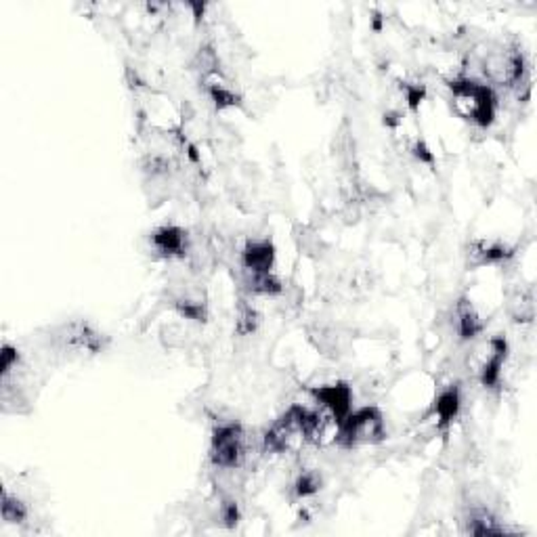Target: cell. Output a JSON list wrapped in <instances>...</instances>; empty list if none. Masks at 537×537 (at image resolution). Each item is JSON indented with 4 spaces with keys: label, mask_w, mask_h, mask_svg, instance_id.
Returning a JSON list of instances; mask_svg holds the SVG:
<instances>
[{
    "label": "cell",
    "mask_w": 537,
    "mask_h": 537,
    "mask_svg": "<svg viewBox=\"0 0 537 537\" xmlns=\"http://www.w3.org/2000/svg\"><path fill=\"white\" fill-rule=\"evenodd\" d=\"M452 105L455 114L476 126H489L495 118L497 99L489 84L476 82L473 78H457L452 84Z\"/></svg>",
    "instance_id": "1"
},
{
    "label": "cell",
    "mask_w": 537,
    "mask_h": 537,
    "mask_svg": "<svg viewBox=\"0 0 537 537\" xmlns=\"http://www.w3.org/2000/svg\"><path fill=\"white\" fill-rule=\"evenodd\" d=\"M313 412L302 406H292L286 414L275 420L264 435V452L269 454H296L304 447L311 435Z\"/></svg>",
    "instance_id": "2"
},
{
    "label": "cell",
    "mask_w": 537,
    "mask_h": 537,
    "mask_svg": "<svg viewBox=\"0 0 537 537\" xmlns=\"http://www.w3.org/2000/svg\"><path fill=\"white\" fill-rule=\"evenodd\" d=\"M387 439V420L378 408H363L350 412L342 420L338 443L342 447L376 446Z\"/></svg>",
    "instance_id": "3"
},
{
    "label": "cell",
    "mask_w": 537,
    "mask_h": 537,
    "mask_svg": "<svg viewBox=\"0 0 537 537\" xmlns=\"http://www.w3.org/2000/svg\"><path fill=\"white\" fill-rule=\"evenodd\" d=\"M248 436L242 424H223L212 435L210 460L216 468L237 470L246 462Z\"/></svg>",
    "instance_id": "4"
},
{
    "label": "cell",
    "mask_w": 537,
    "mask_h": 537,
    "mask_svg": "<svg viewBox=\"0 0 537 537\" xmlns=\"http://www.w3.org/2000/svg\"><path fill=\"white\" fill-rule=\"evenodd\" d=\"M53 342L62 353L97 355L108 347V336L89 321H70L53 331Z\"/></svg>",
    "instance_id": "5"
},
{
    "label": "cell",
    "mask_w": 537,
    "mask_h": 537,
    "mask_svg": "<svg viewBox=\"0 0 537 537\" xmlns=\"http://www.w3.org/2000/svg\"><path fill=\"white\" fill-rule=\"evenodd\" d=\"M483 72L497 86H519L525 76V59L514 46H497L483 59Z\"/></svg>",
    "instance_id": "6"
},
{
    "label": "cell",
    "mask_w": 537,
    "mask_h": 537,
    "mask_svg": "<svg viewBox=\"0 0 537 537\" xmlns=\"http://www.w3.org/2000/svg\"><path fill=\"white\" fill-rule=\"evenodd\" d=\"M151 248L164 258H185L191 252L187 231L175 225H164L151 234Z\"/></svg>",
    "instance_id": "7"
},
{
    "label": "cell",
    "mask_w": 537,
    "mask_h": 537,
    "mask_svg": "<svg viewBox=\"0 0 537 537\" xmlns=\"http://www.w3.org/2000/svg\"><path fill=\"white\" fill-rule=\"evenodd\" d=\"M315 399L321 403L323 409L334 414L336 417L344 420L350 414V406H353V390L349 384L344 382H331L321 384V387L313 388Z\"/></svg>",
    "instance_id": "8"
},
{
    "label": "cell",
    "mask_w": 537,
    "mask_h": 537,
    "mask_svg": "<svg viewBox=\"0 0 537 537\" xmlns=\"http://www.w3.org/2000/svg\"><path fill=\"white\" fill-rule=\"evenodd\" d=\"M242 264L246 275H264L273 273L275 264V248L269 240L248 242V246L242 252Z\"/></svg>",
    "instance_id": "9"
},
{
    "label": "cell",
    "mask_w": 537,
    "mask_h": 537,
    "mask_svg": "<svg viewBox=\"0 0 537 537\" xmlns=\"http://www.w3.org/2000/svg\"><path fill=\"white\" fill-rule=\"evenodd\" d=\"M514 256V250L508 248L502 242L492 240H476L468 248V263L470 267H495V264L506 263L508 258Z\"/></svg>",
    "instance_id": "10"
},
{
    "label": "cell",
    "mask_w": 537,
    "mask_h": 537,
    "mask_svg": "<svg viewBox=\"0 0 537 537\" xmlns=\"http://www.w3.org/2000/svg\"><path fill=\"white\" fill-rule=\"evenodd\" d=\"M175 307L178 313H181L185 320H194V321H206V294L200 286H183L177 292L175 298H172Z\"/></svg>",
    "instance_id": "11"
},
{
    "label": "cell",
    "mask_w": 537,
    "mask_h": 537,
    "mask_svg": "<svg viewBox=\"0 0 537 537\" xmlns=\"http://www.w3.org/2000/svg\"><path fill=\"white\" fill-rule=\"evenodd\" d=\"M455 328L460 331L464 340L479 336L483 328H485V321H483L481 313L468 298H460L455 304Z\"/></svg>",
    "instance_id": "12"
},
{
    "label": "cell",
    "mask_w": 537,
    "mask_h": 537,
    "mask_svg": "<svg viewBox=\"0 0 537 537\" xmlns=\"http://www.w3.org/2000/svg\"><path fill=\"white\" fill-rule=\"evenodd\" d=\"M510 313L516 321H532L535 317V298L532 288H521L508 298Z\"/></svg>",
    "instance_id": "13"
},
{
    "label": "cell",
    "mask_w": 537,
    "mask_h": 537,
    "mask_svg": "<svg viewBox=\"0 0 537 537\" xmlns=\"http://www.w3.org/2000/svg\"><path fill=\"white\" fill-rule=\"evenodd\" d=\"M457 409H460V393H457L455 387L443 390V393L436 397L435 414L439 417L441 424L452 422L457 414Z\"/></svg>",
    "instance_id": "14"
},
{
    "label": "cell",
    "mask_w": 537,
    "mask_h": 537,
    "mask_svg": "<svg viewBox=\"0 0 537 537\" xmlns=\"http://www.w3.org/2000/svg\"><path fill=\"white\" fill-rule=\"evenodd\" d=\"M3 519L6 523H24L28 519V508L9 492L3 494Z\"/></svg>",
    "instance_id": "15"
},
{
    "label": "cell",
    "mask_w": 537,
    "mask_h": 537,
    "mask_svg": "<svg viewBox=\"0 0 537 537\" xmlns=\"http://www.w3.org/2000/svg\"><path fill=\"white\" fill-rule=\"evenodd\" d=\"M317 489H320V479H317V475H313V473H304L296 483V494L301 497L315 494Z\"/></svg>",
    "instance_id": "16"
}]
</instances>
